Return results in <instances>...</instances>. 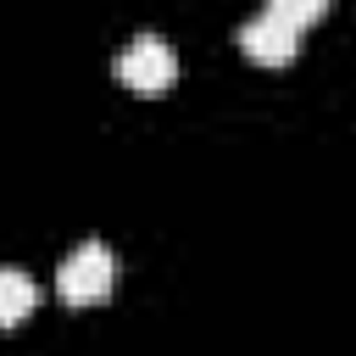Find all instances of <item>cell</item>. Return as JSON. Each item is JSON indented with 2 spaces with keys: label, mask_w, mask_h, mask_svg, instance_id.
<instances>
[{
  "label": "cell",
  "mask_w": 356,
  "mask_h": 356,
  "mask_svg": "<svg viewBox=\"0 0 356 356\" xmlns=\"http://www.w3.org/2000/svg\"><path fill=\"white\" fill-rule=\"evenodd\" d=\"M39 306V284L22 267H0V328H17Z\"/></svg>",
  "instance_id": "277c9868"
},
{
  "label": "cell",
  "mask_w": 356,
  "mask_h": 356,
  "mask_svg": "<svg viewBox=\"0 0 356 356\" xmlns=\"http://www.w3.org/2000/svg\"><path fill=\"white\" fill-rule=\"evenodd\" d=\"M267 11H278L289 28H312V22L328 11V0H267Z\"/></svg>",
  "instance_id": "5b68a950"
},
{
  "label": "cell",
  "mask_w": 356,
  "mask_h": 356,
  "mask_svg": "<svg viewBox=\"0 0 356 356\" xmlns=\"http://www.w3.org/2000/svg\"><path fill=\"white\" fill-rule=\"evenodd\" d=\"M178 78V56L167 50L161 33H134L122 50H117V83L134 89L139 100H156L167 95V83Z\"/></svg>",
  "instance_id": "7a4b0ae2"
},
{
  "label": "cell",
  "mask_w": 356,
  "mask_h": 356,
  "mask_svg": "<svg viewBox=\"0 0 356 356\" xmlns=\"http://www.w3.org/2000/svg\"><path fill=\"white\" fill-rule=\"evenodd\" d=\"M239 50H245L256 67H284V61H295V50H300V28H289L278 11H256V17L239 28Z\"/></svg>",
  "instance_id": "3957f363"
},
{
  "label": "cell",
  "mask_w": 356,
  "mask_h": 356,
  "mask_svg": "<svg viewBox=\"0 0 356 356\" xmlns=\"http://www.w3.org/2000/svg\"><path fill=\"white\" fill-rule=\"evenodd\" d=\"M111 284H117V256H111V245H100V239L72 245L67 261L56 267V295H61L67 306H100V300L111 295Z\"/></svg>",
  "instance_id": "6da1fadb"
}]
</instances>
